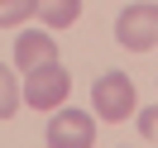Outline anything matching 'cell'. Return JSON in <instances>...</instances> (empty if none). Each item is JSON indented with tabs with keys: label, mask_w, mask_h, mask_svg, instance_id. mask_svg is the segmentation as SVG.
I'll use <instances>...</instances> for the list:
<instances>
[{
	"label": "cell",
	"mask_w": 158,
	"mask_h": 148,
	"mask_svg": "<svg viewBox=\"0 0 158 148\" xmlns=\"http://www.w3.org/2000/svg\"><path fill=\"white\" fill-rule=\"evenodd\" d=\"M91 110H96V119H110V124H120V119L134 115L139 96H134L129 72H101L96 86H91Z\"/></svg>",
	"instance_id": "obj_1"
},
{
	"label": "cell",
	"mask_w": 158,
	"mask_h": 148,
	"mask_svg": "<svg viewBox=\"0 0 158 148\" xmlns=\"http://www.w3.org/2000/svg\"><path fill=\"white\" fill-rule=\"evenodd\" d=\"M34 14H43L48 29H72L81 14V0H34Z\"/></svg>",
	"instance_id": "obj_6"
},
{
	"label": "cell",
	"mask_w": 158,
	"mask_h": 148,
	"mask_svg": "<svg viewBox=\"0 0 158 148\" xmlns=\"http://www.w3.org/2000/svg\"><path fill=\"white\" fill-rule=\"evenodd\" d=\"M15 110H19V77L0 62V119H10Z\"/></svg>",
	"instance_id": "obj_7"
},
{
	"label": "cell",
	"mask_w": 158,
	"mask_h": 148,
	"mask_svg": "<svg viewBox=\"0 0 158 148\" xmlns=\"http://www.w3.org/2000/svg\"><path fill=\"white\" fill-rule=\"evenodd\" d=\"M34 19V0H0V29H19Z\"/></svg>",
	"instance_id": "obj_8"
},
{
	"label": "cell",
	"mask_w": 158,
	"mask_h": 148,
	"mask_svg": "<svg viewBox=\"0 0 158 148\" xmlns=\"http://www.w3.org/2000/svg\"><path fill=\"white\" fill-rule=\"evenodd\" d=\"M72 96V77L62 62H43V67L24 72V86H19V100L34 110H58L62 100Z\"/></svg>",
	"instance_id": "obj_2"
},
{
	"label": "cell",
	"mask_w": 158,
	"mask_h": 148,
	"mask_svg": "<svg viewBox=\"0 0 158 148\" xmlns=\"http://www.w3.org/2000/svg\"><path fill=\"white\" fill-rule=\"evenodd\" d=\"M43 62H58V38H48L43 29H24L15 38V72H34Z\"/></svg>",
	"instance_id": "obj_5"
},
{
	"label": "cell",
	"mask_w": 158,
	"mask_h": 148,
	"mask_svg": "<svg viewBox=\"0 0 158 148\" xmlns=\"http://www.w3.org/2000/svg\"><path fill=\"white\" fill-rule=\"evenodd\" d=\"M115 38L125 43L129 53L158 48V0H134V5H125L120 19H115Z\"/></svg>",
	"instance_id": "obj_3"
},
{
	"label": "cell",
	"mask_w": 158,
	"mask_h": 148,
	"mask_svg": "<svg viewBox=\"0 0 158 148\" xmlns=\"http://www.w3.org/2000/svg\"><path fill=\"white\" fill-rule=\"evenodd\" d=\"M134 119H139L144 143H153V148H158V100H153V105H144V110H134Z\"/></svg>",
	"instance_id": "obj_9"
},
{
	"label": "cell",
	"mask_w": 158,
	"mask_h": 148,
	"mask_svg": "<svg viewBox=\"0 0 158 148\" xmlns=\"http://www.w3.org/2000/svg\"><path fill=\"white\" fill-rule=\"evenodd\" d=\"M96 143V115L86 110H62L48 119V148H91Z\"/></svg>",
	"instance_id": "obj_4"
}]
</instances>
